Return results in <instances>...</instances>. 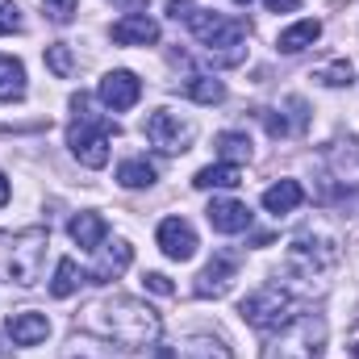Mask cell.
<instances>
[{"label": "cell", "mask_w": 359, "mask_h": 359, "mask_svg": "<svg viewBox=\"0 0 359 359\" xmlns=\"http://www.w3.org/2000/svg\"><path fill=\"white\" fill-rule=\"evenodd\" d=\"M318 80H322V84H330V88H343V84H351V80H355V72H351V63H347V59H334V63H326V67L318 72Z\"/></svg>", "instance_id": "4316f807"}, {"label": "cell", "mask_w": 359, "mask_h": 359, "mask_svg": "<svg viewBox=\"0 0 359 359\" xmlns=\"http://www.w3.org/2000/svg\"><path fill=\"white\" fill-rule=\"evenodd\" d=\"M21 29V8L13 0H0V34H17Z\"/></svg>", "instance_id": "f546056e"}, {"label": "cell", "mask_w": 359, "mask_h": 359, "mask_svg": "<svg viewBox=\"0 0 359 359\" xmlns=\"http://www.w3.org/2000/svg\"><path fill=\"white\" fill-rule=\"evenodd\" d=\"M330 172H334L339 184L359 188V142H339L330 151Z\"/></svg>", "instance_id": "2e32d148"}, {"label": "cell", "mask_w": 359, "mask_h": 359, "mask_svg": "<svg viewBox=\"0 0 359 359\" xmlns=\"http://www.w3.org/2000/svg\"><path fill=\"white\" fill-rule=\"evenodd\" d=\"M234 4H251V0H234Z\"/></svg>", "instance_id": "d590c367"}, {"label": "cell", "mask_w": 359, "mask_h": 359, "mask_svg": "<svg viewBox=\"0 0 359 359\" xmlns=\"http://www.w3.org/2000/svg\"><path fill=\"white\" fill-rule=\"evenodd\" d=\"M138 96H142V80H138L134 72H109V76L100 80V104L113 109V113L134 109Z\"/></svg>", "instance_id": "9c48e42d"}, {"label": "cell", "mask_w": 359, "mask_h": 359, "mask_svg": "<svg viewBox=\"0 0 359 359\" xmlns=\"http://www.w3.org/2000/svg\"><path fill=\"white\" fill-rule=\"evenodd\" d=\"M142 134H147V142H151L155 151H163V155H180V151H188V142H192L196 130H192L188 121H180L172 109H155V113L147 117Z\"/></svg>", "instance_id": "52a82bcc"}, {"label": "cell", "mask_w": 359, "mask_h": 359, "mask_svg": "<svg viewBox=\"0 0 359 359\" xmlns=\"http://www.w3.org/2000/svg\"><path fill=\"white\" fill-rule=\"evenodd\" d=\"M17 96H25V67L0 55V100H17Z\"/></svg>", "instance_id": "7402d4cb"}, {"label": "cell", "mask_w": 359, "mask_h": 359, "mask_svg": "<svg viewBox=\"0 0 359 359\" xmlns=\"http://www.w3.org/2000/svg\"><path fill=\"white\" fill-rule=\"evenodd\" d=\"M301 201H305V188L297 180H280V184H271L268 192H264V209L268 213H292Z\"/></svg>", "instance_id": "d6986e66"}, {"label": "cell", "mask_w": 359, "mask_h": 359, "mask_svg": "<svg viewBox=\"0 0 359 359\" xmlns=\"http://www.w3.org/2000/svg\"><path fill=\"white\" fill-rule=\"evenodd\" d=\"M264 4H268L271 13H292V8H297L301 0H264Z\"/></svg>", "instance_id": "d6a6232c"}, {"label": "cell", "mask_w": 359, "mask_h": 359, "mask_svg": "<svg viewBox=\"0 0 359 359\" xmlns=\"http://www.w3.org/2000/svg\"><path fill=\"white\" fill-rule=\"evenodd\" d=\"M234 271H238L234 255H213V259L205 264V271L196 276V297H226Z\"/></svg>", "instance_id": "5bb4252c"}, {"label": "cell", "mask_w": 359, "mask_h": 359, "mask_svg": "<svg viewBox=\"0 0 359 359\" xmlns=\"http://www.w3.org/2000/svg\"><path fill=\"white\" fill-rule=\"evenodd\" d=\"M72 109H76V121H72V130H67L72 155H76L84 168H104V163H109V142H113L117 126H113L109 117L92 113V104H88L84 92L72 96Z\"/></svg>", "instance_id": "3957f363"}, {"label": "cell", "mask_w": 359, "mask_h": 359, "mask_svg": "<svg viewBox=\"0 0 359 359\" xmlns=\"http://www.w3.org/2000/svg\"><path fill=\"white\" fill-rule=\"evenodd\" d=\"M147 288H151V292H159V297H172V292H176V284H172L163 271H147Z\"/></svg>", "instance_id": "4dcf8cb0"}, {"label": "cell", "mask_w": 359, "mask_h": 359, "mask_svg": "<svg viewBox=\"0 0 359 359\" xmlns=\"http://www.w3.org/2000/svg\"><path fill=\"white\" fill-rule=\"evenodd\" d=\"M84 280H88V276L76 268V259H59V268H55V280H50V297H59V301H63V297H72V292H76Z\"/></svg>", "instance_id": "603a6c76"}, {"label": "cell", "mask_w": 359, "mask_h": 359, "mask_svg": "<svg viewBox=\"0 0 359 359\" xmlns=\"http://www.w3.org/2000/svg\"><path fill=\"white\" fill-rule=\"evenodd\" d=\"M192 184L196 188H238L243 172H238V163H217V168H201L192 176Z\"/></svg>", "instance_id": "ffe728a7"}, {"label": "cell", "mask_w": 359, "mask_h": 359, "mask_svg": "<svg viewBox=\"0 0 359 359\" xmlns=\"http://www.w3.org/2000/svg\"><path fill=\"white\" fill-rule=\"evenodd\" d=\"M322 347H326V318L301 313L284 330H276L264 359H322Z\"/></svg>", "instance_id": "5b68a950"}, {"label": "cell", "mask_w": 359, "mask_h": 359, "mask_svg": "<svg viewBox=\"0 0 359 359\" xmlns=\"http://www.w3.org/2000/svg\"><path fill=\"white\" fill-rule=\"evenodd\" d=\"M113 42L117 46H155L159 21H151L147 13H126L121 21H113Z\"/></svg>", "instance_id": "7c38bea8"}, {"label": "cell", "mask_w": 359, "mask_h": 359, "mask_svg": "<svg viewBox=\"0 0 359 359\" xmlns=\"http://www.w3.org/2000/svg\"><path fill=\"white\" fill-rule=\"evenodd\" d=\"M238 313H243V322H251L255 330H284L288 322H292V313H297V301L280 288V284H268V288H259V292H251L243 305H238Z\"/></svg>", "instance_id": "8992f818"}, {"label": "cell", "mask_w": 359, "mask_h": 359, "mask_svg": "<svg viewBox=\"0 0 359 359\" xmlns=\"http://www.w3.org/2000/svg\"><path fill=\"white\" fill-rule=\"evenodd\" d=\"M168 13H172V21H184L205 42V50L222 67H234V63L247 59V25L243 21H230L222 13H209L196 0H168Z\"/></svg>", "instance_id": "7a4b0ae2"}, {"label": "cell", "mask_w": 359, "mask_h": 359, "mask_svg": "<svg viewBox=\"0 0 359 359\" xmlns=\"http://www.w3.org/2000/svg\"><path fill=\"white\" fill-rule=\"evenodd\" d=\"M84 326L96 330L100 339L109 343H121V347H147L159 339L163 330V318L138 301V297H109V301H96L84 309Z\"/></svg>", "instance_id": "6da1fadb"}, {"label": "cell", "mask_w": 359, "mask_h": 359, "mask_svg": "<svg viewBox=\"0 0 359 359\" xmlns=\"http://www.w3.org/2000/svg\"><path fill=\"white\" fill-rule=\"evenodd\" d=\"M334 264V247L330 243H318V238H309V234H301V238H292V247H288V268H297L301 276H322V271Z\"/></svg>", "instance_id": "ba28073f"}, {"label": "cell", "mask_w": 359, "mask_h": 359, "mask_svg": "<svg viewBox=\"0 0 359 359\" xmlns=\"http://www.w3.org/2000/svg\"><path fill=\"white\" fill-rule=\"evenodd\" d=\"M96 268L88 271V284H109V280H117L121 271L130 268V259H134V251H130V243H100L96 247Z\"/></svg>", "instance_id": "4fadbf2b"}, {"label": "cell", "mask_w": 359, "mask_h": 359, "mask_svg": "<svg viewBox=\"0 0 359 359\" xmlns=\"http://www.w3.org/2000/svg\"><path fill=\"white\" fill-rule=\"evenodd\" d=\"M217 155H222V163H247L251 159V138L247 134H238V130H226V134H217Z\"/></svg>", "instance_id": "44dd1931"}, {"label": "cell", "mask_w": 359, "mask_h": 359, "mask_svg": "<svg viewBox=\"0 0 359 359\" xmlns=\"http://www.w3.org/2000/svg\"><path fill=\"white\" fill-rule=\"evenodd\" d=\"M205 217H209V226L217 234H243L251 226V209L243 201H234V196H213L209 209H205Z\"/></svg>", "instance_id": "30bf717a"}, {"label": "cell", "mask_w": 359, "mask_h": 359, "mask_svg": "<svg viewBox=\"0 0 359 359\" xmlns=\"http://www.w3.org/2000/svg\"><path fill=\"white\" fill-rule=\"evenodd\" d=\"M184 359H230V351L222 343H213V339H192L184 347Z\"/></svg>", "instance_id": "83f0119b"}, {"label": "cell", "mask_w": 359, "mask_h": 359, "mask_svg": "<svg viewBox=\"0 0 359 359\" xmlns=\"http://www.w3.org/2000/svg\"><path fill=\"white\" fill-rule=\"evenodd\" d=\"M67 230H72V238H76L84 251H96V247L104 243V234H109V226H104V217H100V213H76Z\"/></svg>", "instance_id": "e0dca14e"}, {"label": "cell", "mask_w": 359, "mask_h": 359, "mask_svg": "<svg viewBox=\"0 0 359 359\" xmlns=\"http://www.w3.org/2000/svg\"><path fill=\"white\" fill-rule=\"evenodd\" d=\"M76 4H80V0H42V8L50 13V21H59V25H67V21L76 17Z\"/></svg>", "instance_id": "f1b7e54d"}, {"label": "cell", "mask_w": 359, "mask_h": 359, "mask_svg": "<svg viewBox=\"0 0 359 359\" xmlns=\"http://www.w3.org/2000/svg\"><path fill=\"white\" fill-rule=\"evenodd\" d=\"M117 4H130V8H138V4H147V0H117Z\"/></svg>", "instance_id": "e575fe53"}, {"label": "cell", "mask_w": 359, "mask_h": 359, "mask_svg": "<svg viewBox=\"0 0 359 359\" xmlns=\"http://www.w3.org/2000/svg\"><path fill=\"white\" fill-rule=\"evenodd\" d=\"M4 330H8V339H13L17 347H38V343L50 334V322H46L42 313L25 309V313H13V318L4 322Z\"/></svg>", "instance_id": "9a60e30c"}, {"label": "cell", "mask_w": 359, "mask_h": 359, "mask_svg": "<svg viewBox=\"0 0 359 359\" xmlns=\"http://www.w3.org/2000/svg\"><path fill=\"white\" fill-rule=\"evenodd\" d=\"M46 67L59 76V80H67L72 72H76V59H72V46H63V42H55V46H46Z\"/></svg>", "instance_id": "484cf974"}, {"label": "cell", "mask_w": 359, "mask_h": 359, "mask_svg": "<svg viewBox=\"0 0 359 359\" xmlns=\"http://www.w3.org/2000/svg\"><path fill=\"white\" fill-rule=\"evenodd\" d=\"M117 184H121V188H151V184H155V163H147V159H126V163L117 168Z\"/></svg>", "instance_id": "cb8c5ba5"}, {"label": "cell", "mask_w": 359, "mask_h": 359, "mask_svg": "<svg viewBox=\"0 0 359 359\" xmlns=\"http://www.w3.org/2000/svg\"><path fill=\"white\" fill-rule=\"evenodd\" d=\"M159 247H163V255H168V259L184 264V259H192V255H196V230H192L184 217H168V222L159 226Z\"/></svg>", "instance_id": "8fae6325"}, {"label": "cell", "mask_w": 359, "mask_h": 359, "mask_svg": "<svg viewBox=\"0 0 359 359\" xmlns=\"http://www.w3.org/2000/svg\"><path fill=\"white\" fill-rule=\"evenodd\" d=\"M322 38V21H297V25H288L280 38H276V46L284 50V55H301L305 46H313Z\"/></svg>", "instance_id": "ac0fdd59"}, {"label": "cell", "mask_w": 359, "mask_h": 359, "mask_svg": "<svg viewBox=\"0 0 359 359\" xmlns=\"http://www.w3.org/2000/svg\"><path fill=\"white\" fill-rule=\"evenodd\" d=\"M0 205H8V180H4V172H0Z\"/></svg>", "instance_id": "836d02e7"}, {"label": "cell", "mask_w": 359, "mask_h": 359, "mask_svg": "<svg viewBox=\"0 0 359 359\" xmlns=\"http://www.w3.org/2000/svg\"><path fill=\"white\" fill-rule=\"evenodd\" d=\"M259 117H264V126H268L271 138H284V134H288V121H284V117H276L271 109H259Z\"/></svg>", "instance_id": "1f68e13d"}, {"label": "cell", "mask_w": 359, "mask_h": 359, "mask_svg": "<svg viewBox=\"0 0 359 359\" xmlns=\"http://www.w3.org/2000/svg\"><path fill=\"white\" fill-rule=\"evenodd\" d=\"M42 259H46V230H25L13 238H0V271L8 284L34 288L42 280Z\"/></svg>", "instance_id": "277c9868"}, {"label": "cell", "mask_w": 359, "mask_h": 359, "mask_svg": "<svg viewBox=\"0 0 359 359\" xmlns=\"http://www.w3.org/2000/svg\"><path fill=\"white\" fill-rule=\"evenodd\" d=\"M184 92H188L196 104H222V100H226V84L213 80V76H192Z\"/></svg>", "instance_id": "d4e9b609"}]
</instances>
